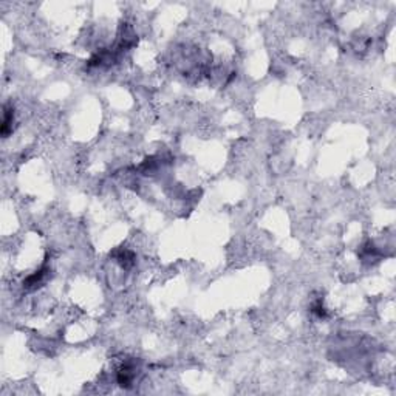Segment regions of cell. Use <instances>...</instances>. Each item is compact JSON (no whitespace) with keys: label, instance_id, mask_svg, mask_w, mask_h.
Listing matches in <instances>:
<instances>
[{"label":"cell","instance_id":"6da1fadb","mask_svg":"<svg viewBox=\"0 0 396 396\" xmlns=\"http://www.w3.org/2000/svg\"><path fill=\"white\" fill-rule=\"evenodd\" d=\"M12 122V110L6 108L5 107V112H3V121H2V135L6 136L8 133V129H9V124Z\"/></svg>","mask_w":396,"mask_h":396},{"label":"cell","instance_id":"7a4b0ae2","mask_svg":"<svg viewBox=\"0 0 396 396\" xmlns=\"http://www.w3.org/2000/svg\"><path fill=\"white\" fill-rule=\"evenodd\" d=\"M316 310H320V306H316ZM319 316H324V308H322V311H319Z\"/></svg>","mask_w":396,"mask_h":396}]
</instances>
